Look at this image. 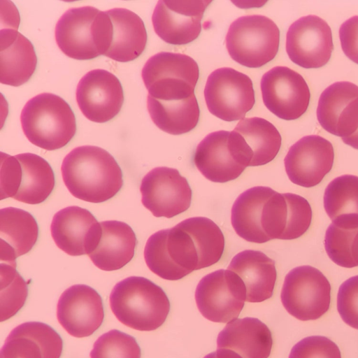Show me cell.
<instances>
[{
  "mask_svg": "<svg viewBox=\"0 0 358 358\" xmlns=\"http://www.w3.org/2000/svg\"><path fill=\"white\" fill-rule=\"evenodd\" d=\"M62 348V338L50 326L27 322L10 332L0 358H59Z\"/></svg>",
  "mask_w": 358,
  "mask_h": 358,
  "instance_id": "24",
  "label": "cell"
},
{
  "mask_svg": "<svg viewBox=\"0 0 358 358\" xmlns=\"http://www.w3.org/2000/svg\"><path fill=\"white\" fill-rule=\"evenodd\" d=\"M206 0L158 1L152 16L154 30L164 41L185 45L195 40L201 30Z\"/></svg>",
  "mask_w": 358,
  "mask_h": 358,
  "instance_id": "17",
  "label": "cell"
},
{
  "mask_svg": "<svg viewBox=\"0 0 358 358\" xmlns=\"http://www.w3.org/2000/svg\"><path fill=\"white\" fill-rule=\"evenodd\" d=\"M312 209L303 196L293 193L275 192L266 201L261 224L268 240H292L308 229Z\"/></svg>",
  "mask_w": 358,
  "mask_h": 358,
  "instance_id": "19",
  "label": "cell"
},
{
  "mask_svg": "<svg viewBox=\"0 0 358 358\" xmlns=\"http://www.w3.org/2000/svg\"><path fill=\"white\" fill-rule=\"evenodd\" d=\"M1 83L20 86L34 73L37 57L32 43L16 29L1 30Z\"/></svg>",
  "mask_w": 358,
  "mask_h": 358,
  "instance_id": "29",
  "label": "cell"
},
{
  "mask_svg": "<svg viewBox=\"0 0 358 358\" xmlns=\"http://www.w3.org/2000/svg\"><path fill=\"white\" fill-rule=\"evenodd\" d=\"M100 10L87 6L67 10L57 22L55 36L59 49L66 56L79 60L98 57L92 24Z\"/></svg>",
  "mask_w": 358,
  "mask_h": 358,
  "instance_id": "23",
  "label": "cell"
},
{
  "mask_svg": "<svg viewBox=\"0 0 358 358\" xmlns=\"http://www.w3.org/2000/svg\"><path fill=\"white\" fill-rule=\"evenodd\" d=\"M203 358H241L236 353L225 349H217L215 352H213L206 355Z\"/></svg>",
  "mask_w": 358,
  "mask_h": 358,
  "instance_id": "41",
  "label": "cell"
},
{
  "mask_svg": "<svg viewBox=\"0 0 358 358\" xmlns=\"http://www.w3.org/2000/svg\"><path fill=\"white\" fill-rule=\"evenodd\" d=\"M274 192L268 187L257 186L245 190L235 200L231 220L234 231L241 238L255 243L269 241L263 231L261 219L264 206Z\"/></svg>",
  "mask_w": 358,
  "mask_h": 358,
  "instance_id": "31",
  "label": "cell"
},
{
  "mask_svg": "<svg viewBox=\"0 0 358 358\" xmlns=\"http://www.w3.org/2000/svg\"><path fill=\"white\" fill-rule=\"evenodd\" d=\"M144 259L152 273L168 280H180L200 269L193 239L179 224L152 234L145 243Z\"/></svg>",
  "mask_w": 358,
  "mask_h": 358,
  "instance_id": "8",
  "label": "cell"
},
{
  "mask_svg": "<svg viewBox=\"0 0 358 358\" xmlns=\"http://www.w3.org/2000/svg\"><path fill=\"white\" fill-rule=\"evenodd\" d=\"M1 199L38 204L50 196L55 175L45 159L29 152L14 156L1 152Z\"/></svg>",
  "mask_w": 358,
  "mask_h": 358,
  "instance_id": "5",
  "label": "cell"
},
{
  "mask_svg": "<svg viewBox=\"0 0 358 358\" xmlns=\"http://www.w3.org/2000/svg\"><path fill=\"white\" fill-rule=\"evenodd\" d=\"M178 224L194 241L200 269L212 266L221 259L224 249V237L213 220L204 217H194Z\"/></svg>",
  "mask_w": 358,
  "mask_h": 358,
  "instance_id": "34",
  "label": "cell"
},
{
  "mask_svg": "<svg viewBox=\"0 0 358 358\" xmlns=\"http://www.w3.org/2000/svg\"><path fill=\"white\" fill-rule=\"evenodd\" d=\"M289 358H341L338 345L322 336L303 338L294 345Z\"/></svg>",
  "mask_w": 358,
  "mask_h": 358,
  "instance_id": "38",
  "label": "cell"
},
{
  "mask_svg": "<svg viewBox=\"0 0 358 358\" xmlns=\"http://www.w3.org/2000/svg\"><path fill=\"white\" fill-rule=\"evenodd\" d=\"M337 310L345 323L358 329V275L348 278L340 286Z\"/></svg>",
  "mask_w": 358,
  "mask_h": 358,
  "instance_id": "39",
  "label": "cell"
},
{
  "mask_svg": "<svg viewBox=\"0 0 358 358\" xmlns=\"http://www.w3.org/2000/svg\"><path fill=\"white\" fill-rule=\"evenodd\" d=\"M109 301L117 319L138 331L157 329L164 324L170 310L169 300L162 288L139 276H130L117 282Z\"/></svg>",
  "mask_w": 358,
  "mask_h": 358,
  "instance_id": "2",
  "label": "cell"
},
{
  "mask_svg": "<svg viewBox=\"0 0 358 358\" xmlns=\"http://www.w3.org/2000/svg\"><path fill=\"white\" fill-rule=\"evenodd\" d=\"M321 127L329 133L346 138L358 129V86L339 81L321 94L317 108Z\"/></svg>",
  "mask_w": 358,
  "mask_h": 358,
  "instance_id": "21",
  "label": "cell"
},
{
  "mask_svg": "<svg viewBox=\"0 0 358 358\" xmlns=\"http://www.w3.org/2000/svg\"><path fill=\"white\" fill-rule=\"evenodd\" d=\"M140 191L143 205L157 217H173L191 204V187L176 169L154 168L142 179Z\"/></svg>",
  "mask_w": 358,
  "mask_h": 358,
  "instance_id": "12",
  "label": "cell"
},
{
  "mask_svg": "<svg viewBox=\"0 0 358 358\" xmlns=\"http://www.w3.org/2000/svg\"><path fill=\"white\" fill-rule=\"evenodd\" d=\"M272 345L268 327L254 317L229 322L217 338V349L230 350L241 358H268Z\"/></svg>",
  "mask_w": 358,
  "mask_h": 358,
  "instance_id": "27",
  "label": "cell"
},
{
  "mask_svg": "<svg viewBox=\"0 0 358 358\" xmlns=\"http://www.w3.org/2000/svg\"><path fill=\"white\" fill-rule=\"evenodd\" d=\"M141 76L149 96L162 101H178L194 94L199 70L188 55L161 52L148 59Z\"/></svg>",
  "mask_w": 358,
  "mask_h": 358,
  "instance_id": "7",
  "label": "cell"
},
{
  "mask_svg": "<svg viewBox=\"0 0 358 358\" xmlns=\"http://www.w3.org/2000/svg\"><path fill=\"white\" fill-rule=\"evenodd\" d=\"M246 299L241 279L233 271L220 269L203 277L196 286L199 312L214 322H229L238 317Z\"/></svg>",
  "mask_w": 358,
  "mask_h": 358,
  "instance_id": "11",
  "label": "cell"
},
{
  "mask_svg": "<svg viewBox=\"0 0 358 358\" xmlns=\"http://www.w3.org/2000/svg\"><path fill=\"white\" fill-rule=\"evenodd\" d=\"M333 50L331 28L317 15L300 17L287 30V53L292 62L303 68L324 66L329 61Z\"/></svg>",
  "mask_w": 358,
  "mask_h": 358,
  "instance_id": "14",
  "label": "cell"
},
{
  "mask_svg": "<svg viewBox=\"0 0 358 358\" xmlns=\"http://www.w3.org/2000/svg\"><path fill=\"white\" fill-rule=\"evenodd\" d=\"M230 131H217L208 134L197 145L194 162L201 173L215 182L237 178L245 169L234 157L229 145Z\"/></svg>",
  "mask_w": 358,
  "mask_h": 358,
  "instance_id": "26",
  "label": "cell"
},
{
  "mask_svg": "<svg viewBox=\"0 0 358 358\" xmlns=\"http://www.w3.org/2000/svg\"><path fill=\"white\" fill-rule=\"evenodd\" d=\"M76 101L82 113L90 121L103 123L120 111L124 93L119 79L104 69L87 72L79 81Z\"/></svg>",
  "mask_w": 358,
  "mask_h": 358,
  "instance_id": "16",
  "label": "cell"
},
{
  "mask_svg": "<svg viewBox=\"0 0 358 358\" xmlns=\"http://www.w3.org/2000/svg\"><path fill=\"white\" fill-rule=\"evenodd\" d=\"M90 355V358H141V348L133 336L112 329L96 339Z\"/></svg>",
  "mask_w": 358,
  "mask_h": 358,
  "instance_id": "37",
  "label": "cell"
},
{
  "mask_svg": "<svg viewBox=\"0 0 358 358\" xmlns=\"http://www.w3.org/2000/svg\"><path fill=\"white\" fill-rule=\"evenodd\" d=\"M136 242L134 231L127 223L103 221L100 222L94 246L88 257L101 270H118L132 259Z\"/></svg>",
  "mask_w": 358,
  "mask_h": 358,
  "instance_id": "25",
  "label": "cell"
},
{
  "mask_svg": "<svg viewBox=\"0 0 358 358\" xmlns=\"http://www.w3.org/2000/svg\"><path fill=\"white\" fill-rule=\"evenodd\" d=\"M344 143L358 150V129L357 131L346 138H342Z\"/></svg>",
  "mask_w": 358,
  "mask_h": 358,
  "instance_id": "42",
  "label": "cell"
},
{
  "mask_svg": "<svg viewBox=\"0 0 358 358\" xmlns=\"http://www.w3.org/2000/svg\"><path fill=\"white\" fill-rule=\"evenodd\" d=\"M92 35L99 55L120 62L138 57L147 43L141 18L131 10L115 8L99 11L92 24Z\"/></svg>",
  "mask_w": 358,
  "mask_h": 358,
  "instance_id": "4",
  "label": "cell"
},
{
  "mask_svg": "<svg viewBox=\"0 0 358 358\" xmlns=\"http://www.w3.org/2000/svg\"><path fill=\"white\" fill-rule=\"evenodd\" d=\"M324 248L336 264L345 268L358 266V215L333 220L325 233Z\"/></svg>",
  "mask_w": 358,
  "mask_h": 358,
  "instance_id": "33",
  "label": "cell"
},
{
  "mask_svg": "<svg viewBox=\"0 0 358 358\" xmlns=\"http://www.w3.org/2000/svg\"><path fill=\"white\" fill-rule=\"evenodd\" d=\"M334 159L332 144L320 136L309 135L290 147L284 164L291 182L303 187H312L330 172Z\"/></svg>",
  "mask_w": 358,
  "mask_h": 358,
  "instance_id": "18",
  "label": "cell"
},
{
  "mask_svg": "<svg viewBox=\"0 0 358 358\" xmlns=\"http://www.w3.org/2000/svg\"><path fill=\"white\" fill-rule=\"evenodd\" d=\"M20 122L27 139L46 150L64 147L76 131V117L70 106L52 93L30 99L22 108Z\"/></svg>",
  "mask_w": 358,
  "mask_h": 358,
  "instance_id": "3",
  "label": "cell"
},
{
  "mask_svg": "<svg viewBox=\"0 0 358 358\" xmlns=\"http://www.w3.org/2000/svg\"><path fill=\"white\" fill-rule=\"evenodd\" d=\"M204 98L210 113L227 122L244 119L255 102L251 79L229 67L217 69L209 75Z\"/></svg>",
  "mask_w": 358,
  "mask_h": 358,
  "instance_id": "10",
  "label": "cell"
},
{
  "mask_svg": "<svg viewBox=\"0 0 358 358\" xmlns=\"http://www.w3.org/2000/svg\"><path fill=\"white\" fill-rule=\"evenodd\" d=\"M339 38L344 54L358 64V15L351 17L341 24Z\"/></svg>",
  "mask_w": 358,
  "mask_h": 358,
  "instance_id": "40",
  "label": "cell"
},
{
  "mask_svg": "<svg viewBox=\"0 0 358 358\" xmlns=\"http://www.w3.org/2000/svg\"><path fill=\"white\" fill-rule=\"evenodd\" d=\"M227 269L243 281L246 301L259 303L272 296L277 278L275 262L264 252L241 251L232 258Z\"/></svg>",
  "mask_w": 358,
  "mask_h": 358,
  "instance_id": "28",
  "label": "cell"
},
{
  "mask_svg": "<svg viewBox=\"0 0 358 358\" xmlns=\"http://www.w3.org/2000/svg\"><path fill=\"white\" fill-rule=\"evenodd\" d=\"M281 141L275 127L257 117L241 120L229 135L232 153L245 167L264 165L271 162L280 150Z\"/></svg>",
  "mask_w": 358,
  "mask_h": 358,
  "instance_id": "15",
  "label": "cell"
},
{
  "mask_svg": "<svg viewBox=\"0 0 358 358\" xmlns=\"http://www.w3.org/2000/svg\"><path fill=\"white\" fill-rule=\"evenodd\" d=\"M280 299L286 310L296 319L317 320L329 308L331 285L317 268L297 266L286 275Z\"/></svg>",
  "mask_w": 358,
  "mask_h": 358,
  "instance_id": "9",
  "label": "cell"
},
{
  "mask_svg": "<svg viewBox=\"0 0 358 358\" xmlns=\"http://www.w3.org/2000/svg\"><path fill=\"white\" fill-rule=\"evenodd\" d=\"M38 227L27 211L15 207L0 210L1 262L16 264L15 259L29 252L35 245Z\"/></svg>",
  "mask_w": 358,
  "mask_h": 358,
  "instance_id": "30",
  "label": "cell"
},
{
  "mask_svg": "<svg viewBox=\"0 0 358 358\" xmlns=\"http://www.w3.org/2000/svg\"><path fill=\"white\" fill-rule=\"evenodd\" d=\"M280 31L270 18L261 15L242 16L229 26L226 47L230 57L249 68H259L274 59Z\"/></svg>",
  "mask_w": 358,
  "mask_h": 358,
  "instance_id": "6",
  "label": "cell"
},
{
  "mask_svg": "<svg viewBox=\"0 0 358 358\" xmlns=\"http://www.w3.org/2000/svg\"><path fill=\"white\" fill-rule=\"evenodd\" d=\"M324 207L332 221L358 215V176L346 174L331 180L324 191Z\"/></svg>",
  "mask_w": 358,
  "mask_h": 358,
  "instance_id": "35",
  "label": "cell"
},
{
  "mask_svg": "<svg viewBox=\"0 0 358 358\" xmlns=\"http://www.w3.org/2000/svg\"><path fill=\"white\" fill-rule=\"evenodd\" d=\"M147 108L155 124L172 135L190 131L199 119L200 111L194 94L178 101H162L148 95Z\"/></svg>",
  "mask_w": 358,
  "mask_h": 358,
  "instance_id": "32",
  "label": "cell"
},
{
  "mask_svg": "<svg viewBox=\"0 0 358 358\" xmlns=\"http://www.w3.org/2000/svg\"><path fill=\"white\" fill-rule=\"evenodd\" d=\"M57 317L71 336H90L103 321L101 297L88 285H73L61 294L57 306Z\"/></svg>",
  "mask_w": 358,
  "mask_h": 358,
  "instance_id": "20",
  "label": "cell"
},
{
  "mask_svg": "<svg viewBox=\"0 0 358 358\" xmlns=\"http://www.w3.org/2000/svg\"><path fill=\"white\" fill-rule=\"evenodd\" d=\"M100 223L87 209L72 206L53 216L51 236L57 246L71 256L89 255L94 248Z\"/></svg>",
  "mask_w": 358,
  "mask_h": 358,
  "instance_id": "22",
  "label": "cell"
},
{
  "mask_svg": "<svg viewBox=\"0 0 358 358\" xmlns=\"http://www.w3.org/2000/svg\"><path fill=\"white\" fill-rule=\"evenodd\" d=\"M16 264H1V322L15 315L24 306L27 286L15 269Z\"/></svg>",
  "mask_w": 358,
  "mask_h": 358,
  "instance_id": "36",
  "label": "cell"
},
{
  "mask_svg": "<svg viewBox=\"0 0 358 358\" xmlns=\"http://www.w3.org/2000/svg\"><path fill=\"white\" fill-rule=\"evenodd\" d=\"M260 87L264 105L281 119L296 120L308 109V84L301 75L287 66H275L265 73Z\"/></svg>",
  "mask_w": 358,
  "mask_h": 358,
  "instance_id": "13",
  "label": "cell"
},
{
  "mask_svg": "<svg viewBox=\"0 0 358 358\" xmlns=\"http://www.w3.org/2000/svg\"><path fill=\"white\" fill-rule=\"evenodd\" d=\"M64 182L75 197L101 203L113 197L123 185L122 173L114 157L94 145L75 148L63 159Z\"/></svg>",
  "mask_w": 358,
  "mask_h": 358,
  "instance_id": "1",
  "label": "cell"
}]
</instances>
